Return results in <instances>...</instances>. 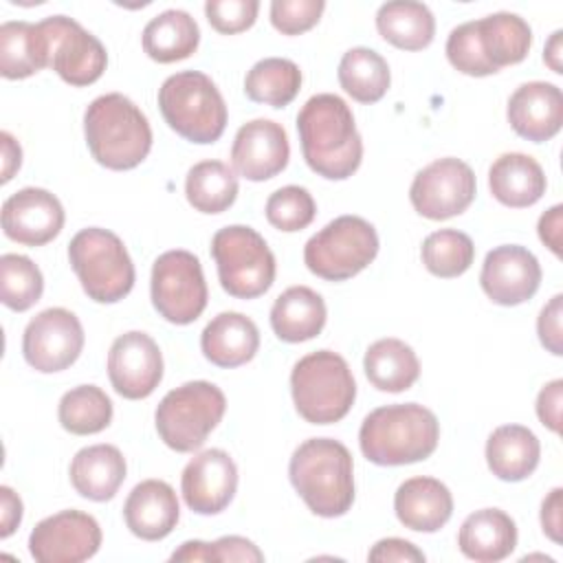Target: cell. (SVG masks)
Masks as SVG:
<instances>
[{
    "mask_svg": "<svg viewBox=\"0 0 563 563\" xmlns=\"http://www.w3.org/2000/svg\"><path fill=\"white\" fill-rule=\"evenodd\" d=\"M479 284L486 297L499 306H519L534 297L541 284V266L532 251L519 244H501L486 253Z\"/></svg>",
    "mask_w": 563,
    "mask_h": 563,
    "instance_id": "obj_17",
    "label": "cell"
},
{
    "mask_svg": "<svg viewBox=\"0 0 563 563\" xmlns=\"http://www.w3.org/2000/svg\"><path fill=\"white\" fill-rule=\"evenodd\" d=\"M48 40L51 68L70 86L95 84L108 64L106 46L77 20L48 15L40 22Z\"/></svg>",
    "mask_w": 563,
    "mask_h": 563,
    "instance_id": "obj_13",
    "label": "cell"
},
{
    "mask_svg": "<svg viewBox=\"0 0 563 563\" xmlns=\"http://www.w3.org/2000/svg\"><path fill=\"white\" fill-rule=\"evenodd\" d=\"M288 158V134L277 121L253 119L235 132L231 163L242 178L253 183L268 180L286 169Z\"/></svg>",
    "mask_w": 563,
    "mask_h": 563,
    "instance_id": "obj_20",
    "label": "cell"
},
{
    "mask_svg": "<svg viewBox=\"0 0 563 563\" xmlns=\"http://www.w3.org/2000/svg\"><path fill=\"white\" fill-rule=\"evenodd\" d=\"M541 457L539 438L523 424H501L486 440V464L497 479L521 482Z\"/></svg>",
    "mask_w": 563,
    "mask_h": 563,
    "instance_id": "obj_29",
    "label": "cell"
},
{
    "mask_svg": "<svg viewBox=\"0 0 563 563\" xmlns=\"http://www.w3.org/2000/svg\"><path fill=\"white\" fill-rule=\"evenodd\" d=\"M301 88V70L292 59L264 57L251 66L244 79V92L255 103L271 108L288 106Z\"/></svg>",
    "mask_w": 563,
    "mask_h": 563,
    "instance_id": "obj_37",
    "label": "cell"
},
{
    "mask_svg": "<svg viewBox=\"0 0 563 563\" xmlns=\"http://www.w3.org/2000/svg\"><path fill=\"white\" fill-rule=\"evenodd\" d=\"M376 29L385 42L400 51H422L433 42L435 18L422 2L396 0L378 7Z\"/></svg>",
    "mask_w": 563,
    "mask_h": 563,
    "instance_id": "obj_34",
    "label": "cell"
},
{
    "mask_svg": "<svg viewBox=\"0 0 563 563\" xmlns=\"http://www.w3.org/2000/svg\"><path fill=\"white\" fill-rule=\"evenodd\" d=\"M169 561H216V556H213L211 543L194 539V541H185L178 550H174Z\"/></svg>",
    "mask_w": 563,
    "mask_h": 563,
    "instance_id": "obj_53",
    "label": "cell"
},
{
    "mask_svg": "<svg viewBox=\"0 0 563 563\" xmlns=\"http://www.w3.org/2000/svg\"><path fill=\"white\" fill-rule=\"evenodd\" d=\"M297 132L308 167L328 178H350L363 161V139L350 106L332 92L312 95L297 114Z\"/></svg>",
    "mask_w": 563,
    "mask_h": 563,
    "instance_id": "obj_1",
    "label": "cell"
},
{
    "mask_svg": "<svg viewBox=\"0 0 563 563\" xmlns=\"http://www.w3.org/2000/svg\"><path fill=\"white\" fill-rule=\"evenodd\" d=\"M325 317V301L317 290L308 286H290L271 308V328L279 341L303 343L323 330Z\"/></svg>",
    "mask_w": 563,
    "mask_h": 563,
    "instance_id": "obj_28",
    "label": "cell"
},
{
    "mask_svg": "<svg viewBox=\"0 0 563 563\" xmlns=\"http://www.w3.org/2000/svg\"><path fill=\"white\" fill-rule=\"evenodd\" d=\"M323 9V0H273L271 24L284 35H299L319 22Z\"/></svg>",
    "mask_w": 563,
    "mask_h": 563,
    "instance_id": "obj_43",
    "label": "cell"
},
{
    "mask_svg": "<svg viewBox=\"0 0 563 563\" xmlns=\"http://www.w3.org/2000/svg\"><path fill=\"white\" fill-rule=\"evenodd\" d=\"M68 262L84 292L97 303H117L134 286V264L121 238L101 227H88L73 235Z\"/></svg>",
    "mask_w": 563,
    "mask_h": 563,
    "instance_id": "obj_7",
    "label": "cell"
},
{
    "mask_svg": "<svg viewBox=\"0 0 563 563\" xmlns=\"http://www.w3.org/2000/svg\"><path fill=\"white\" fill-rule=\"evenodd\" d=\"M317 216L312 194L299 185H286L273 191L266 200V220L286 233L306 229Z\"/></svg>",
    "mask_w": 563,
    "mask_h": 563,
    "instance_id": "obj_41",
    "label": "cell"
},
{
    "mask_svg": "<svg viewBox=\"0 0 563 563\" xmlns=\"http://www.w3.org/2000/svg\"><path fill=\"white\" fill-rule=\"evenodd\" d=\"M290 394L297 413L310 424H332L347 416L356 383L345 358L332 350L301 356L290 372Z\"/></svg>",
    "mask_w": 563,
    "mask_h": 563,
    "instance_id": "obj_5",
    "label": "cell"
},
{
    "mask_svg": "<svg viewBox=\"0 0 563 563\" xmlns=\"http://www.w3.org/2000/svg\"><path fill=\"white\" fill-rule=\"evenodd\" d=\"M158 108L176 134L198 145L218 141L229 119L218 86L200 70L169 75L158 88Z\"/></svg>",
    "mask_w": 563,
    "mask_h": 563,
    "instance_id": "obj_6",
    "label": "cell"
},
{
    "mask_svg": "<svg viewBox=\"0 0 563 563\" xmlns=\"http://www.w3.org/2000/svg\"><path fill=\"white\" fill-rule=\"evenodd\" d=\"M398 521L416 532H438L453 515V495L435 477L405 479L394 495Z\"/></svg>",
    "mask_w": 563,
    "mask_h": 563,
    "instance_id": "obj_23",
    "label": "cell"
},
{
    "mask_svg": "<svg viewBox=\"0 0 563 563\" xmlns=\"http://www.w3.org/2000/svg\"><path fill=\"white\" fill-rule=\"evenodd\" d=\"M51 66L44 29L24 20H9L0 26V75L26 79Z\"/></svg>",
    "mask_w": 563,
    "mask_h": 563,
    "instance_id": "obj_30",
    "label": "cell"
},
{
    "mask_svg": "<svg viewBox=\"0 0 563 563\" xmlns=\"http://www.w3.org/2000/svg\"><path fill=\"white\" fill-rule=\"evenodd\" d=\"M200 44L196 20L183 9H167L154 15L143 29V51L158 64L187 59Z\"/></svg>",
    "mask_w": 563,
    "mask_h": 563,
    "instance_id": "obj_31",
    "label": "cell"
},
{
    "mask_svg": "<svg viewBox=\"0 0 563 563\" xmlns=\"http://www.w3.org/2000/svg\"><path fill=\"white\" fill-rule=\"evenodd\" d=\"M64 207L42 187H24L2 205V231L9 240L24 246H44L59 235Z\"/></svg>",
    "mask_w": 563,
    "mask_h": 563,
    "instance_id": "obj_19",
    "label": "cell"
},
{
    "mask_svg": "<svg viewBox=\"0 0 563 563\" xmlns=\"http://www.w3.org/2000/svg\"><path fill=\"white\" fill-rule=\"evenodd\" d=\"M506 117L510 128L526 141L543 143L563 125V95L550 81L521 84L508 99Z\"/></svg>",
    "mask_w": 563,
    "mask_h": 563,
    "instance_id": "obj_21",
    "label": "cell"
},
{
    "mask_svg": "<svg viewBox=\"0 0 563 563\" xmlns=\"http://www.w3.org/2000/svg\"><path fill=\"white\" fill-rule=\"evenodd\" d=\"M260 11L257 0H209L205 4V15L209 24L224 35L242 33L255 24Z\"/></svg>",
    "mask_w": 563,
    "mask_h": 563,
    "instance_id": "obj_44",
    "label": "cell"
},
{
    "mask_svg": "<svg viewBox=\"0 0 563 563\" xmlns=\"http://www.w3.org/2000/svg\"><path fill=\"white\" fill-rule=\"evenodd\" d=\"M183 499L198 515L222 512L238 490V466L222 449H207L194 455L180 477Z\"/></svg>",
    "mask_w": 563,
    "mask_h": 563,
    "instance_id": "obj_18",
    "label": "cell"
},
{
    "mask_svg": "<svg viewBox=\"0 0 563 563\" xmlns=\"http://www.w3.org/2000/svg\"><path fill=\"white\" fill-rule=\"evenodd\" d=\"M420 257L431 275L451 279L471 268L475 260V244L457 229H440L424 238Z\"/></svg>",
    "mask_w": 563,
    "mask_h": 563,
    "instance_id": "obj_39",
    "label": "cell"
},
{
    "mask_svg": "<svg viewBox=\"0 0 563 563\" xmlns=\"http://www.w3.org/2000/svg\"><path fill=\"white\" fill-rule=\"evenodd\" d=\"M475 31L484 57L497 70L523 62L532 46V29L517 13H490L482 20H475Z\"/></svg>",
    "mask_w": 563,
    "mask_h": 563,
    "instance_id": "obj_32",
    "label": "cell"
},
{
    "mask_svg": "<svg viewBox=\"0 0 563 563\" xmlns=\"http://www.w3.org/2000/svg\"><path fill=\"white\" fill-rule=\"evenodd\" d=\"M42 290L44 277L33 260L18 253L0 257V299L7 308L24 312L40 301Z\"/></svg>",
    "mask_w": 563,
    "mask_h": 563,
    "instance_id": "obj_40",
    "label": "cell"
},
{
    "mask_svg": "<svg viewBox=\"0 0 563 563\" xmlns=\"http://www.w3.org/2000/svg\"><path fill=\"white\" fill-rule=\"evenodd\" d=\"M288 477L303 504L319 517L334 519L352 508L354 462L339 440H303L290 455Z\"/></svg>",
    "mask_w": 563,
    "mask_h": 563,
    "instance_id": "obj_2",
    "label": "cell"
},
{
    "mask_svg": "<svg viewBox=\"0 0 563 563\" xmlns=\"http://www.w3.org/2000/svg\"><path fill=\"white\" fill-rule=\"evenodd\" d=\"M561 526H563V490L552 488L541 504V528L554 543H561Z\"/></svg>",
    "mask_w": 563,
    "mask_h": 563,
    "instance_id": "obj_49",
    "label": "cell"
},
{
    "mask_svg": "<svg viewBox=\"0 0 563 563\" xmlns=\"http://www.w3.org/2000/svg\"><path fill=\"white\" fill-rule=\"evenodd\" d=\"M260 347L257 325L242 312L216 314L200 334L205 358L218 367L231 369L249 363Z\"/></svg>",
    "mask_w": 563,
    "mask_h": 563,
    "instance_id": "obj_24",
    "label": "cell"
},
{
    "mask_svg": "<svg viewBox=\"0 0 563 563\" xmlns=\"http://www.w3.org/2000/svg\"><path fill=\"white\" fill-rule=\"evenodd\" d=\"M488 187L497 202L512 209H523L541 200L548 180L543 167L530 154L506 152L490 165Z\"/></svg>",
    "mask_w": 563,
    "mask_h": 563,
    "instance_id": "obj_26",
    "label": "cell"
},
{
    "mask_svg": "<svg viewBox=\"0 0 563 563\" xmlns=\"http://www.w3.org/2000/svg\"><path fill=\"white\" fill-rule=\"evenodd\" d=\"M57 418L68 433L92 435L110 424L112 400L97 385H77L62 396Z\"/></svg>",
    "mask_w": 563,
    "mask_h": 563,
    "instance_id": "obj_38",
    "label": "cell"
},
{
    "mask_svg": "<svg viewBox=\"0 0 563 563\" xmlns=\"http://www.w3.org/2000/svg\"><path fill=\"white\" fill-rule=\"evenodd\" d=\"M101 528L81 510H62L42 519L29 534V552L37 563H79L97 554Z\"/></svg>",
    "mask_w": 563,
    "mask_h": 563,
    "instance_id": "obj_15",
    "label": "cell"
},
{
    "mask_svg": "<svg viewBox=\"0 0 563 563\" xmlns=\"http://www.w3.org/2000/svg\"><path fill=\"white\" fill-rule=\"evenodd\" d=\"M378 255V233L361 216H339L303 246L308 271L328 282H343L367 268Z\"/></svg>",
    "mask_w": 563,
    "mask_h": 563,
    "instance_id": "obj_10",
    "label": "cell"
},
{
    "mask_svg": "<svg viewBox=\"0 0 563 563\" xmlns=\"http://www.w3.org/2000/svg\"><path fill=\"white\" fill-rule=\"evenodd\" d=\"M150 292L156 312L165 321L176 325L194 323L209 299L200 260L185 249L165 251L152 266Z\"/></svg>",
    "mask_w": 563,
    "mask_h": 563,
    "instance_id": "obj_11",
    "label": "cell"
},
{
    "mask_svg": "<svg viewBox=\"0 0 563 563\" xmlns=\"http://www.w3.org/2000/svg\"><path fill=\"white\" fill-rule=\"evenodd\" d=\"M561 35H563V31H554L552 37L548 40L545 48H543V62H545L554 73H563V66H561V51H563V46H561Z\"/></svg>",
    "mask_w": 563,
    "mask_h": 563,
    "instance_id": "obj_54",
    "label": "cell"
},
{
    "mask_svg": "<svg viewBox=\"0 0 563 563\" xmlns=\"http://www.w3.org/2000/svg\"><path fill=\"white\" fill-rule=\"evenodd\" d=\"M457 548L466 559L477 563L501 561L517 548V526L499 508L475 510L460 526Z\"/></svg>",
    "mask_w": 563,
    "mask_h": 563,
    "instance_id": "obj_25",
    "label": "cell"
},
{
    "mask_svg": "<svg viewBox=\"0 0 563 563\" xmlns=\"http://www.w3.org/2000/svg\"><path fill=\"white\" fill-rule=\"evenodd\" d=\"M369 561L374 563H422L424 554L418 550L411 541L398 539V537H387L374 543V548L367 554Z\"/></svg>",
    "mask_w": 563,
    "mask_h": 563,
    "instance_id": "obj_46",
    "label": "cell"
},
{
    "mask_svg": "<svg viewBox=\"0 0 563 563\" xmlns=\"http://www.w3.org/2000/svg\"><path fill=\"white\" fill-rule=\"evenodd\" d=\"M216 563H227V561H246V563H260L264 561L262 550L246 537L229 534L220 537L218 541L211 543Z\"/></svg>",
    "mask_w": 563,
    "mask_h": 563,
    "instance_id": "obj_47",
    "label": "cell"
},
{
    "mask_svg": "<svg viewBox=\"0 0 563 563\" xmlns=\"http://www.w3.org/2000/svg\"><path fill=\"white\" fill-rule=\"evenodd\" d=\"M227 411L222 389L209 380H189L163 396L154 422L161 440L176 453L200 449Z\"/></svg>",
    "mask_w": 563,
    "mask_h": 563,
    "instance_id": "obj_8",
    "label": "cell"
},
{
    "mask_svg": "<svg viewBox=\"0 0 563 563\" xmlns=\"http://www.w3.org/2000/svg\"><path fill=\"white\" fill-rule=\"evenodd\" d=\"M84 134L92 158L114 172L134 169L152 150L147 117L121 92H108L90 101L84 112Z\"/></svg>",
    "mask_w": 563,
    "mask_h": 563,
    "instance_id": "obj_4",
    "label": "cell"
},
{
    "mask_svg": "<svg viewBox=\"0 0 563 563\" xmlns=\"http://www.w3.org/2000/svg\"><path fill=\"white\" fill-rule=\"evenodd\" d=\"M440 440L435 413L418 402L385 405L369 411L358 429L363 455L378 466H402L427 460Z\"/></svg>",
    "mask_w": 563,
    "mask_h": 563,
    "instance_id": "obj_3",
    "label": "cell"
},
{
    "mask_svg": "<svg viewBox=\"0 0 563 563\" xmlns=\"http://www.w3.org/2000/svg\"><path fill=\"white\" fill-rule=\"evenodd\" d=\"M185 196L200 213H222L238 198V178L227 163L202 161L187 172Z\"/></svg>",
    "mask_w": 563,
    "mask_h": 563,
    "instance_id": "obj_36",
    "label": "cell"
},
{
    "mask_svg": "<svg viewBox=\"0 0 563 563\" xmlns=\"http://www.w3.org/2000/svg\"><path fill=\"white\" fill-rule=\"evenodd\" d=\"M341 88L358 103H376L391 84L385 57L367 46H354L343 53L336 70Z\"/></svg>",
    "mask_w": 563,
    "mask_h": 563,
    "instance_id": "obj_35",
    "label": "cell"
},
{
    "mask_svg": "<svg viewBox=\"0 0 563 563\" xmlns=\"http://www.w3.org/2000/svg\"><path fill=\"white\" fill-rule=\"evenodd\" d=\"M211 257L224 292L235 299H255L275 282V255L251 227L231 224L211 238Z\"/></svg>",
    "mask_w": 563,
    "mask_h": 563,
    "instance_id": "obj_9",
    "label": "cell"
},
{
    "mask_svg": "<svg viewBox=\"0 0 563 563\" xmlns=\"http://www.w3.org/2000/svg\"><path fill=\"white\" fill-rule=\"evenodd\" d=\"M561 319H563V295H554L539 312L537 317V334L541 345L552 352L554 356L563 354V330H561Z\"/></svg>",
    "mask_w": 563,
    "mask_h": 563,
    "instance_id": "obj_45",
    "label": "cell"
},
{
    "mask_svg": "<svg viewBox=\"0 0 563 563\" xmlns=\"http://www.w3.org/2000/svg\"><path fill=\"white\" fill-rule=\"evenodd\" d=\"M178 517V497L163 479L139 482L123 504L125 526L143 541L165 539L176 528Z\"/></svg>",
    "mask_w": 563,
    "mask_h": 563,
    "instance_id": "obj_22",
    "label": "cell"
},
{
    "mask_svg": "<svg viewBox=\"0 0 563 563\" xmlns=\"http://www.w3.org/2000/svg\"><path fill=\"white\" fill-rule=\"evenodd\" d=\"M125 457L114 444H92L75 453L68 475L73 488L90 501H108L125 479Z\"/></svg>",
    "mask_w": 563,
    "mask_h": 563,
    "instance_id": "obj_27",
    "label": "cell"
},
{
    "mask_svg": "<svg viewBox=\"0 0 563 563\" xmlns=\"http://www.w3.org/2000/svg\"><path fill=\"white\" fill-rule=\"evenodd\" d=\"M444 51H446V57H449L451 66L455 70L464 73V75L486 77V75L497 73V68L490 66V62L484 57V53L479 48L475 20L455 26L446 37V48Z\"/></svg>",
    "mask_w": 563,
    "mask_h": 563,
    "instance_id": "obj_42",
    "label": "cell"
},
{
    "mask_svg": "<svg viewBox=\"0 0 563 563\" xmlns=\"http://www.w3.org/2000/svg\"><path fill=\"white\" fill-rule=\"evenodd\" d=\"M477 180L468 163L446 156L422 167L409 187L413 209L429 220H449L464 213L475 200Z\"/></svg>",
    "mask_w": 563,
    "mask_h": 563,
    "instance_id": "obj_12",
    "label": "cell"
},
{
    "mask_svg": "<svg viewBox=\"0 0 563 563\" xmlns=\"http://www.w3.org/2000/svg\"><path fill=\"white\" fill-rule=\"evenodd\" d=\"M108 378L119 396L147 398L163 380V354L156 341L139 330L119 334L108 352Z\"/></svg>",
    "mask_w": 563,
    "mask_h": 563,
    "instance_id": "obj_16",
    "label": "cell"
},
{
    "mask_svg": "<svg viewBox=\"0 0 563 563\" xmlns=\"http://www.w3.org/2000/svg\"><path fill=\"white\" fill-rule=\"evenodd\" d=\"M22 521V499L9 486H0V537L7 539Z\"/></svg>",
    "mask_w": 563,
    "mask_h": 563,
    "instance_id": "obj_50",
    "label": "cell"
},
{
    "mask_svg": "<svg viewBox=\"0 0 563 563\" xmlns=\"http://www.w3.org/2000/svg\"><path fill=\"white\" fill-rule=\"evenodd\" d=\"M363 369L367 380L389 394L407 391L420 376V361L411 345L400 339L387 336L374 341L365 350Z\"/></svg>",
    "mask_w": 563,
    "mask_h": 563,
    "instance_id": "obj_33",
    "label": "cell"
},
{
    "mask_svg": "<svg viewBox=\"0 0 563 563\" xmlns=\"http://www.w3.org/2000/svg\"><path fill=\"white\" fill-rule=\"evenodd\" d=\"M0 143H2V178L0 180L9 183L22 165V147L9 132H0Z\"/></svg>",
    "mask_w": 563,
    "mask_h": 563,
    "instance_id": "obj_52",
    "label": "cell"
},
{
    "mask_svg": "<svg viewBox=\"0 0 563 563\" xmlns=\"http://www.w3.org/2000/svg\"><path fill=\"white\" fill-rule=\"evenodd\" d=\"M84 341V328L75 312L66 308H46L26 323L22 354L33 369L55 374L79 358Z\"/></svg>",
    "mask_w": 563,
    "mask_h": 563,
    "instance_id": "obj_14",
    "label": "cell"
},
{
    "mask_svg": "<svg viewBox=\"0 0 563 563\" xmlns=\"http://www.w3.org/2000/svg\"><path fill=\"white\" fill-rule=\"evenodd\" d=\"M561 400H563V380L554 378L541 387L537 396V416L543 427L559 433L561 431Z\"/></svg>",
    "mask_w": 563,
    "mask_h": 563,
    "instance_id": "obj_48",
    "label": "cell"
},
{
    "mask_svg": "<svg viewBox=\"0 0 563 563\" xmlns=\"http://www.w3.org/2000/svg\"><path fill=\"white\" fill-rule=\"evenodd\" d=\"M563 207L554 205L552 209H548L541 218H539V238L541 242L559 257L561 255V227H563Z\"/></svg>",
    "mask_w": 563,
    "mask_h": 563,
    "instance_id": "obj_51",
    "label": "cell"
}]
</instances>
